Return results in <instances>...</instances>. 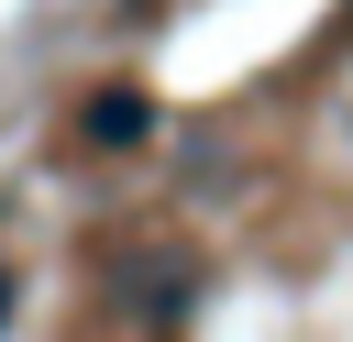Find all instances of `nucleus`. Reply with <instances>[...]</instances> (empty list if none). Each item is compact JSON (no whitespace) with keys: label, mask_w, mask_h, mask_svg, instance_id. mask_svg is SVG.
Here are the masks:
<instances>
[{"label":"nucleus","mask_w":353,"mask_h":342,"mask_svg":"<svg viewBox=\"0 0 353 342\" xmlns=\"http://www.w3.org/2000/svg\"><path fill=\"white\" fill-rule=\"evenodd\" d=\"M0 320H11V276H0Z\"/></svg>","instance_id":"2"},{"label":"nucleus","mask_w":353,"mask_h":342,"mask_svg":"<svg viewBox=\"0 0 353 342\" xmlns=\"http://www.w3.org/2000/svg\"><path fill=\"white\" fill-rule=\"evenodd\" d=\"M77 121H88V143H143V121H154V110H143V88H99Z\"/></svg>","instance_id":"1"}]
</instances>
